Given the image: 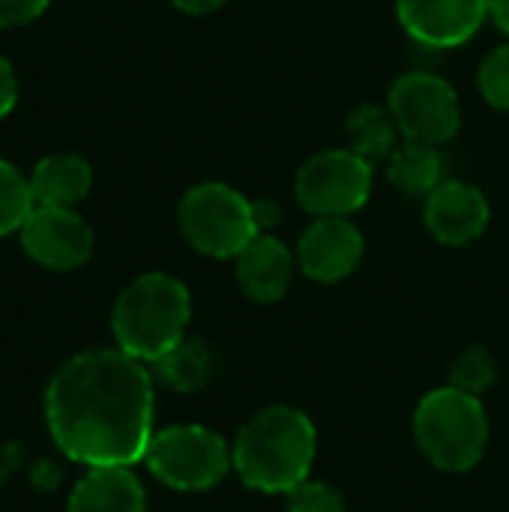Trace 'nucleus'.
Listing matches in <instances>:
<instances>
[{"instance_id": "5", "label": "nucleus", "mask_w": 509, "mask_h": 512, "mask_svg": "<svg viewBox=\"0 0 509 512\" xmlns=\"http://www.w3.org/2000/svg\"><path fill=\"white\" fill-rule=\"evenodd\" d=\"M177 222L186 243L216 261H234L255 237L252 201L228 183H198L192 186L180 207Z\"/></svg>"}, {"instance_id": "13", "label": "nucleus", "mask_w": 509, "mask_h": 512, "mask_svg": "<svg viewBox=\"0 0 509 512\" xmlns=\"http://www.w3.org/2000/svg\"><path fill=\"white\" fill-rule=\"evenodd\" d=\"M294 264H297V258L279 237L258 234L234 258L237 285L255 303H264V306L279 303L294 282Z\"/></svg>"}, {"instance_id": "19", "label": "nucleus", "mask_w": 509, "mask_h": 512, "mask_svg": "<svg viewBox=\"0 0 509 512\" xmlns=\"http://www.w3.org/2000/svg\"><path fill=\"white\" fill-rule=\"evenodd\" d=\"M33 210L36 198L30 189V177H24L12 162L0 159V237L21 231Z\"/></svg>"}, {"instance_id": "2", "label": "nucleus", "mask_w": 509, "mask_h": 512, "mask_svg": "<svg viewBox=\"0 0 509 512\" xmlns=\"http://www.w3.org/2000/svg\"><path fill=\"white\" fill-rule=\"evenodd\" d=\"M318 432L315 423L291 408L273 405L258 411L240 432L231 447L237 477L264 495H288L315 465Z\"/></svg>"}, {"instance_id": "17", "label": "nucleus", "mask_w": 509, "mask_h": 512, "mask_svg": "<svg viewBox=\"0 0 509 512\" xmlns=\"http://www.w3.org/2000/svg\"><path fill=\"white\" fill-rule=\"evenodd\" d=\"M213 369H216V357L210 345L201 339H183L180 345H174L168 354H162L153 363V378L165 384L168 390L192 393V390H201L213 378Z\"/></svg>"}, {"instance_id": "9", "label": "nucleus", "mask_w": 509, "mask_h": 512, "mask_svg": "<svg viewBox=\"0 0 509 512\" xmlns=\"http://www.w3.org/2000/svg\"><path fill=\"white\" fill-rule=\"evenodd\" d=\"M21 246L33 264L54 273H72L93 255V228L72 207L36 204L21 228Z\"/></svg>"}, {"instance_id": "15", "label": "nucleus", "mask_w": 509, "mask_h": 512, "mask_svg": "<svg viewBox=\"0 0 509 512\" xmlns=\"http://www.w3.org/2000/svg\"><path fill=\"white\" fill-rule=\"evenodd\" d=\"M93 168L78 153H51L33 165L30 189L42 207H75L90 195Z\"/></svg>"}, {"instance_id": "27", "label": "nucleus", "mask_w": 509, "mask_h": 512, "mask_svg": "<svg viewBox=\"0 0 509 512\" xmlns=\"http://www.w3.org/2000/svg\"><path fill=\"white\" fill-rule=\"evenodd\" d=\"M489 18L509 33V0H489Z\"/></svg>"}, {"instance_id": "23", "label": "nucleus", "mask_w": 509, "mask_h": 512, "mask_svg": "<svg viewBox=\"0 0 509 512\" xmlns=\"http://www.w3.org/2000/svg\"><path fill=\"white\" fill-rule=\"evenodd\" d=\"M51 0H0V30L9 27H24L36 21Z\"/></svg>"}, {"instance_id": "14", "label": "nucleus", "mask_w": 509, "mask_h": 512, "mask_svg": "<svg viewBox=\"0 0 509 512\" xmlns=\"http://www.w3.org/2000/svg\"><path fill=\"white\" fill-rule=\"evenodd\" d=\"M147 495L126 465L90 468L69 495V512H144Z\"/></svg>"}, {"instance_id": "7", "label": "nucleus", "mask_w": 509, "mask_h": 512, "mask_svg": "<svg viewBox=\"0 0 509 512\" xmlns=\"http://www.w3.org/2000/svg\"><path fill=\"white\" fill-rule=\"evenodd\" d=\"M372 162L348 150H321L309 156L294 180L300 207L312 216H351L372 195Z\"/></svg>"}, {"instance_id": "18", "label": "nucleus", "mask_w": 509, "mask_h": 512, "mask_svg": "<svg viewBox=\"0 0 509 512\" xmlns=\"http://www.w3.org/2000/svg\"><path fill=\"white\" fill-rule=\"evenodd\" d=\"M348 141H351V150L360 153L363 159L369 162H381V159H390V153L399 147V126H396V117L390 114V108L384 105H357L351 114H348Z\"/></svg>"}, {"instance_id": "4", "label": "nucleus", "mask_w": 509, "mask_h": 512, "mask_svg": "<svg viewBox=\"0 0 509 512\" xmlns=\"http://www.w3.org/2000/svg\"><path fill=\"white\" fill-rule=\"evenodd\" d=\"M414 438L435 468L450 474L471 471L489 444V417L480 396L453 384L426 393L414 411Z\"/></svg>"}, {"instance_id": "3", "label": "nucleus", "mask_w": 509, "mask_h": 512, "mask_svg": "<svg viewBox=\"0 0 509 512\" xmlns=\"http://www.w3.org/2000/svg\"><path fill=\"white\" fill-rule=\"evenodd\" d=\"M192 321L189 288L168 273H144L129 282L111 312L117 348L141 363H156L186 339Z\"/></svg>"}, {"instance_id": "24", "label": "nucleus", "mask_w": 509, "mask_h": 512, "mask_svg": "<svg viewBox=\"0 0 509 512\" xmlns=\"http://www.w3.org/2000/svg\"><path fill=\"white\" fill-rule=\"evenodd\" d=\"M15 102H18V78L12 63L0 54V120L15 108Z\"/></svg>"}, {"instance_id": "20", "label": "nucleus", "mask_w": 509, "mask_h": 512, "mask_svg": "<svg viewBox=\"0 0 509 512\" xmlns=\"http://www.w3.org/2000/svg\"><path fill=\"white\" fill-rule=\"evenodd\" d=\"M495 378H498V363L480 345L462 351L456 357L453 369H450V384L465 390V393H471V396H483L495 384Z\"/></svg>"}, {"instance_id": "6", "label": "nucleus", "mask_w": 509, "mask_h": 512, "mask_svg": "<svg viewBox=\"0 0 509 512\" xmlns=\"http://www.w3.org/2000/svg\"><path fill=\"white\" fill-rule=\"evenodd\" d=\"M144 465L162 486L177 492H210L234 471L231 447L207 426H168L153 432Z\"/></svg>"}, {"instance_id": "21", "label": "nucleus", "mask_w": 509, "mask_h": 512, "mask_svg": "<svg viewBox=\"0 0 509 512\" xmlns=\"http://www.w3.org/2000/svg\"><path fill=\"white\" fill-rule=\"evenodd\" d=\"M477 84L492 108L509 111V45H501L486 54L477 72Z\"/></svg>"}, {"instance_id": "25", "label": "nucleus", "mask_w": 509, "mask_h": 512, "mask_svg": "<svg viewBox=\"0 0 509 512\" xmlns=\"http://www.w3.org/2000/svg\"><path fill=\"white\" fill-rule=\"evenodd\" d=\"M252 216H255L258 234H270L282 219V207L273 198H258V201H252Z\"/></svg>"}, {"instance_id": "11", "label": "nucleus", "mask_w": 509, "mask_h": 512, "mask_svg": "<svg viewBox=\"0 0 509 512\" xmlns=\"http://www.w3.org/2000/svg\"><path fill=\"white\" fill-rule=\"evenodd\" d=\"M396 18L426 48H459L489 18V0H396Z\"/></svg>"}, {"instance_id": "26", "label": "nucleus", "mask_w": 509, "mask_h": 512, "mask_svg": "<svg viewBox=\"0 0 509 512\" xmlns=\"http://www.w3.org/2000/svg\"><path fill=\"white\" fill-rule=\"evenodd\" d=\"M186 15H210L225 6V0H171Z\"/></svg>"}, {"instance_id": "12", "label": "nucleus", "mask_w": 509, "mask_h": 512, "mask_svg": "<svg viewBox=\"0 0 509 512\" xmlns=\"http://www.w3.org/2000/svg\"><path fill=\"white\" fill-rule=\"evenodd\" d=\"M423 219L429 234L444 246H468L480 240L489 228L492 207L489 198L462 180H447L426 195Z\"/></svg>"}, {"instance_id": "16", "label": "nucleus", "mask_w": 509, "mask_h": 512, "mask_svg": "<svg viewBox=\"0 0 509 512\" xmlns=\"http://www.w3.org/2000/svg\"><path fill=\"white\" fill-rule=\"evenodd\" d=\"M441 177H444V159L435 144L405 138L387 159V180L402 195L426 198L432 189L444 183Z\"/></svg>"}, {"instance_id": "22", "label": "nucleus", "mask_w": 509, "mask_h": 512, "mask_svg": "<svg viewBox=\"0 0 509 512\" xmlns=\"http://www.w3.org/2000/svg\"><path fill=\"white\" fill-rule=\"evenodd\" d=\"M288 512H348L345 498L324 480H303L288 492Z\"/></svg>"}, {"instance_id": "8", "label": "nucleus", "mask_w": 509, "mask_h": 512, "mask_svg": "<svg viewBox=\"0 0 509 512\" xmlns=\"http://www.w3.org/2000/svg\"><path fill=\"white\" fill-rule=\"evenodd\" d=\"M387 108L411 141L447 144L462 126L459 96L450 81L435 72H405L393 81Z\"/></svg>"}, {"instance_id": "10", "label": "nucleus", "mask_w": 509, "mask_h": 512, "mask_svg": "<svg viewBox=\"0 0 509 512\" xmlns=\"http://www.w3.org/2000/svg\"><path fill=\"white\" fill-rule=\"evenodd\" d=\"M363 252L366 237L348 216H315L300 234L297 264L312 282L336 285L360 267Z\"/></svg>"}, {"instance_id": "1", "label": "nucleus", "mask_w": 509, "mask_h": 512, "mask_svg": "<svg viewBox=\"0 0 509 512\" xmlns=\"http://www.w3.org/2000/svg\"><path fill=\"white\" fill-rule=\"evenodd\" d=\"M45 420L72 462L132 468L153 438V375L120 348L75 354L45 390Z\"/></svg>"}]
</instances>
